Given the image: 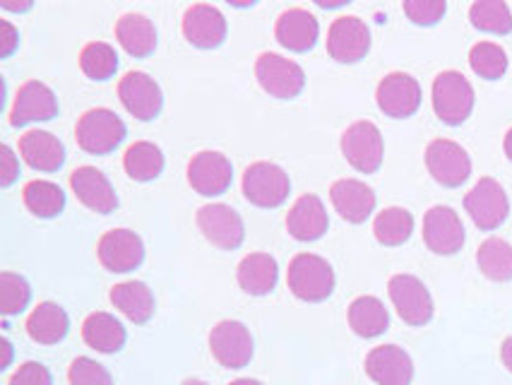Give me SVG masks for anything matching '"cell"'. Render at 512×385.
Listing matches in <instances>:
<instances>
[{
  "label": "cell",
  "mask_w": 512,
  "mask_h": 385,
  "mask_svg": "<svg viewBox=\"0 0 512 385\" xmlns=\"http://www.w3.org/2000/svg\"><path fill=\"white\" fill-rule=\"evenodd\" d=\"M287 282L291 292L299 296L301 301L318 304V301H325L335 289V270L325 258L315 256V253H299L289 263Z\"/></svg>",
  "instance_id": "1"
},
{
  "label": "cell",
  "mask_w": 512,
  "mask_h": 385,
  "mask_svg": "<svg viewBox=\"0 0 512 385\" xmlns=\"http://www.w3.org/2000/svg\"><path fill=\"white\" fill-rule=\"evenodd\" d=\"M433 109L448 126H460L474 109V87L457 70H445L433 82Z\"/></svg>",
  "instance_id": "2"
},
{
  "label": "cell",
  "mask_w": 512,
  "mask_h": 385,
  "mask_svg": "<svg viewBox=\"0 0 512 385\" xmlns=\"http://www.w3.org/2000/svg\"><path fill=\"white\" fill-rule=\"evenodd\" d=\"M291 181L287 171L272 162H255L250 164L243 174V195L248 198V203L255 207H272L284 205V200L289 198Z\"/></svg>",
  "instance_id": "3"
},
{
  "label": "cell",
  "mask_w": 512,
  "mask_h": 385,
  "mask_svg": "<svg viewBox=\"0 0 512 385\" xmlns=\"http://www.w3.org/2000/svg\"><path fill=\"white\" fill-rule=\"evenodd\" d=\"M125 123L111 109H89L77 121V145L89 154H109L125 140Z\"/></svg>",
  "instance_id": "4"
},
{
  "label": "cell",
  "mask_w": 512,
  "mask_h": 385,
  "mask_svg": "<svg viewBox=\"0 0 512 385\" xmlns=\"http://www.w3.org/2000/svg\"><path fill=\"white\" fill-rule=\"evenodd\" d=\"M255 77H258L260 87L277 99H294L299 97L303 85H306V75L296 61L279 56V53H263L255 61Z\"/></svg>",
  "instance_id": "5"
},
{
  "label": "cell",
  "mask_w": 512,
  "mask_h": 385,
  "mask_svg": "<svg viewBox=\"0 0 512 385\" xmlns=\"http://www.w3.org/2000/svg\"><path fill=\"white\" fill-rule=\"evenodd\" d=\"M342 154L361 174H375L383 164V135L375 123L356 121L344 130Z\"/></svg>",
  "instance_id": "6"
},
{
  "label": "cell",
  "mask_w": 512,
  "mask_h": 385,
  "mask_svg": "<svg viewBox=\"0 0 512 385\" xmlns=\"http://www.w3.org/2000/svg\"><path fill=\"white\" fill-rule=\"evenodd\" d=\"M464 210L469 212L472 222L479 229L493 231L508 219L510 203L503 186L496 179H481L476 186L464 195Z\"/></svg>",
  "instance_id": "7"
},
{
  "label": "cell",
  "mask_w": 512,
  "mask_h": 385,
  "mask_svg": "<svg viewBox=\"0 0 512 385\" xmlns=\"http://www.w3.org/2000/svg\"><path fill=\"white\" fill-rule=\"evenodd\" d=\"M426 167L440 186L457 188L472 174V159L462 145L440 138L426 147Z\"/></svg>",
  "instance_id": "8"
},
{
  "label": "cell",
  "mask_w": 512,
  "mask_h": 385,
  "mask_svg": "<svg viewBox=\"0 0 512 385\" xmlns=\"http://www.w3.org/2000/svg\"><path fill=\"white\" fill-rule=\"evenodd\" d=\"M198 227L212 246L222 248V251H234L246 239V227L243 219L234 207L224 203H212L200 207L198 212Z\"/></svg>",
  "instance_id": "9"
},
{
  "label": "cell",
  "mask_w": 512,
  "mask_h": 385,
  "mask_svg": "<svg viewBox=\"0 0 512 385\" xmlns=\"http://www.w3.org/2000/svg\"><path fill=\"white\" fill-rule=\"evenodd\" d=\"M388 292L404 323L421 328L433 318V299L419 277L395 275L388 284Z\"/></svg>",
  "instance_id": "10"
},
{
  "label": "cell",
  "mask_w": 512,
  "mask_h": 385,
  "mask_svg": "<svg viewBox=\"0 0 512 385\" xmlns=\"http://www.w3.org/2000/svg\"><path fill=\"white\" fill-rule=\"evenodd\" d=\"M97 256L106 270L123 275V272L140 268L145 260V244L135 231L111 229L99 239Z\"/></svg>",
  "instance_id": "11"
},
{
  "label": "cell",
  "mask_w": 512,
  "mask_h": 385,
  "mask_svg": "<svg viewBox=\"0 0 512 385\" xmlns=\"http://www.w3.org/2000/svg\"><path fill=\"white\" fill-rule=\"evenodd\" d=\"M210 349L224 369H243L253 357V337L243 323L222 321L212 328Z\"/></svg>",
  "instance_id": "12"
},
{
  "label": "cell",
  "mask_w": 512,
  "mask_h": 385,
  "mask_svg": "<svg viewBox=\"0 0 512 385\" xmlns=\"http://www.w3.org/2000/svg\"><path fill=\"white\" fill-rule=\"evenodd\" d=\"M234 179V167L222 152H198L188 164V183L195 193L214 198L229 191Z\"/></svg>",
  "instance_id": "13"
},
{
  "label": "cell",
  "mask_w": 512,
  "mask_h": 385,
  "mask_svg": "<svg viewBox=\"0 0 512 385\" xmlns=\"http://www.w3.org/2000/svg\"><path fill=\"white\" fill-rule=\"evenodd\" d=\"M118 97H121L128 114H133L138 121H152V118L159 116L164 106L159 85L147 73H140V70H133V73L121 77Z\"/></svg>",
  "instance_id": "14"
},
{
  "label": "cell",
  "mask_w": 512,
  "mask_h": 385,
  "mask_svg": "<svg viewBox=\"0 0 512 385\" xmlns=\"http://www.w3.org/2000/svg\"><path fill=\"white\" fill-rule=\"evenodd\" d=\"M424 241L438 256H452L464 246L462 219L448 205H436L424 217Z\"/></svg>",
  "instance_id": "15"
},
{
  "label": "cell",
  "mask_w": 512,
  "mask_h": 385,
  "mask_svg": "<svg viewBox=\"0 0 512 385\" xmlns=\"http://www.w3.org/2000/svg\"><path fill=\"white\" fill-rule=\"evenodd\" d=\"M371 49V32L359 17H339L327 32V51L337 63H356Z\"/></svg>",
  "instance_id": "16"
},
{
  "label": "cell",
  "mask_w": 512,
  "mask_h": 385,
  "mask_svg": "<svg viewBox=\"0 0 512 385\" xmlns=\"http://www.w3.org/2000/svg\"><path fill=\"white\" fill-rule=\"evenodd\" d=\"M380 111L390 118H409L421 106V85L407 73H390L378 85Z\"/></svg>",
  "instance_id": "17"
},
{
  "label": "cell",
  "mask_w": 512,
  "mask_h": 385,
  "mask_svg": "<svg viewBox=\"0 0 512 385\" xmlns=\"http://www.w3.org/2000/svg\"><path fill=\"white\" fill-rule=\"evenodd\" d=\"M58 114V99L49 85L29 80L17 92L10 109V126H25L32 121H51Z\"/></svg>",
  "instance_id": "18"
},
{
  "label": "cell",
  "mask_w": 512,
  "mask_h": 385,
  "mask_svg": "<svg viewBox=\"0 0 512 385\" xmlns=\"http://www.w3.org/2000/svg\"><path fill=\"white\" fill-rule=\"evenodd\" d=\"M366 373L378 385H409L414 378V361L397 345L375 347L366 357Z\"/></svg>",
  "instance_id": "19"
},
{
  "label": "cell",
  "mask_w": 512,
  "mask_h": 385,
  "mask_svg": "<svg viewBox=\"0 0 512 385\" xmlns=\"http://www.w3.org/2000/svg\"><path fill=\"white\" fill-rule=\"evenodd\" d=\"M183 37L198 49H217L226 39V20L214 5H190L183 15Z\"/></svg>",
  "instance_id": "20"
},
{
  "label": "cell",
  "mask_w": 512,
  "mask_h": 385,
  "mask_svg": "<svg viewBox=\"0 0 512 385\" xmlns=\"http://www.w3.org/2000/svg\"><path fill=\"white\" fill-rule=\"evenodd\" d=\"M70 186L82 205L99 215H109L118 207V195L113 191L111 181L94 167H80L70 176Z\"/></svg>",
  "instance_id": "21"
},
{
  "label": "cell",
  "mask_w": 512,
  "mask_h": 385,
  "mask_svg": "<svg viewBox=\"0 0 512 385\" xmlns=\"http://www.w3.org/2000/svg\"><path fill=\"white\" fill-rule=\"evenodd\" d=\"M330 200L339 212V217L351 224H361L371 217L375 210V193L363 181L342 179L332 183Z\"/></svg>",
  "instance_id": "22"
},
{
  "label": "cell",
  "mask_w": 512,
  "mask_h": 385,
  "mask_svg": "<svg viewBox=\"0 0 512 385\" xmlns=\"http://www.w3.org/2000/svg\"><path fill=\"white\" fill-rule=\"evenodd\" d=\"M277 41L284 46V49L294 53H306L311 51L318 41L320 27L315 15L308 13L303 8H291L287 13L279 15L277 27H275Z\"/></svg>",
  "instance_id": "23"
},
{
  "label": "cell",
  "mask_w": 512,
  "mask_h": 385,
  "mask_svg": "<svg viewBox=\"0 0 512 385\" xmlns=\"http://www.w3.org/2000/svg\"><path fill=\"white\" fill-rule=\"evenodd\" d=\"M327 224L330 219H327L323 200L313 193L301 195L287 215V229L296 241L320 239L327 231Z\"/></svg>",
  "instance_id": "24"
},
{
  "label": "cell",
  "mask_w": 512,
  "mask_h": 385,
  "mask_svg": "<svg viewBox=\"0 0 512 385\" xmlns=\"http://www.w3.org/2000/svg\"><path fill=\"white\" fill-rule=\"evenodd\" d=\"M22 159L37 171H58L65 162V147L46 130H29L20 140Z\"/></svg>",
  "instance_id": "25"
},
{
  "label": "cell",
  "mask_w": 512,
  "mask_h": 385,
  "mask_svg": "<svg viewBox=\"0 0 512 385\" xmlns=\"http://www.w3.org/2000/svg\"><path fill=\"white\" fill-rule=\"evenodd\" d=\"M116 39L135 58L150 56L157 49V29L150 17L140 13H128L116 22Z\"/></svg>",
  "instance_id": "26"
},
{
  "label": "cell",
  "mask_w": 512,
  "mask_h": 385,
  "mask_svg": "<svg viewBox=\"0 0 512 385\" xmlns=\"http://www.w3.org/2000/svg\"><path fill=\"white\" fill-rule=\"evenodd\" d=\"M236 275L243 292L253 296H265L270 294L277 284V260L272 258L270 253H250V256L241 260Z\"/></svg>",
  "instance_id": "27"
},
{
  "label": "cell",
  "mask_w": 512,
  "mask_h": 385,
  "mask_svg": "<svg viewBox=\"0 0 512 385\" xmlns=\"http://www.w3.org/2000/svg\"><path fill=\"white\" fill-rule=\"evenodd\" d=\"M68 313L53 301H44L27 318V335L39 345H58L68 335Z\"/></svg>",
  "instance_id": "28"
},
{
  "label": "cell",
  "mask_w": 512,
  "mask_h": 385,
  "mask_svg": "<svg viewBox=\"0 0 512 385\" xmlns=\"http://www.w3.org/2000/svg\"><path fill=\"white\" fill-rule=\"evenodd\" d=\"M111 304L123 313L128 321L147 323L154 316V296L145 282H121L111 289Z\"/></svg>",
  "instance_id": "29"
},
{
  "label": "cell",
  "mask_w": 512,
  "mask_h": 385,
  "mask_svg": "<svg viewBox=\"0 0 512 385\" xmlns=\"http://www.w3.org/2000/svg\"><path fill=\"white\" fill-rule=\"evenodd\" d=\"M82 337L97 352L113 354L125 345V328L116 316L97 311L92 316H87V321L82 323Z\"/></svg>",
  "instance_id": "30"
},
{
  "label": "cell",
  "mask_w": 512,
  "mask_h": 385,
  "mask_svg": "<svg viewBox=\"0 0 512 385\" xmlns=\"http://www.w3.org/2000/svg\"><path fill=\"white\" fill-rule=\"evenodd\" d=\"M390 316L383 301L375 296H359L349 306V328L359 337H378L388 330Z\"/></svg>",
  "instance_id": "31"
},
{
  "label": "cell",
  "mask_w": 512,
  "mask_h": 385,
  "mask_svg": "<svg viewBox=\"0 0 512 385\" xmlns=\"http://www.w3.org/2000/svg\"><path fill=\"white\" fill-rule=\"evenodd\" d=\"M125 174L135 181H154L164 171V154L154 142L140 140L123 154Z\"/></svg>",
  "instance_id": "32"
},
{
  "label": "cell",
  "mask_w": 512,
  "mask_h": 385,
  "mask_svg": "<svg viewBox=\"0 0 512 385\" xmlns=\"http://www.w3.org/2000/svg\"><path fill=\"white\" fill-rule=\"evenodd\" d=\"M476 263L488 280L508 282L512 280V246L505 239L491 236L479 246Z\"/></svg>",
  "instance_id": "33"
},
{
  "label": "cell",
  "mask_w": 512,
  "mask_h": 385,
  "mask_svg": "<svg viewBox=\"0 0 512 385\" xmlns=\"http://www.w3.org/2000/svg\"><path fill=\"white\" fill-rule=\"evenodd\" d=\"M22 198H25L27 210L41 219H51L61 215L65 207V193L61 191V186H56L53 181H44V179L29 181L25 191H22Z\"/></svg>",
  "instance_id": "34"
},
{
  "label": "cell",
  "mask_w": 512,
  "mask_h": 385,
  "mask_svg": "<svg viewBox=\"0 0 512 385\" xmlns=\"http://www.w3.org/2000/svg\"><path fill=\"white\" fill-rule=\"evenodd\" d=\"M412 231L414 217L412 212L404 210V207H388V210L380 212L373 222L375 239L383 246H402L404 241H409Z\"/></svg>",
  "instance_id": "35"
},
{
  "label": "cell",
  "mask_w": 512,
  "mask_h": 385,
  "mask_svg": "<svg viewBox=\"0 0 512 385\" xmlns=\"http://www.w3.org/2000/svg\"><path fill=\"white\" fill-rule=\"evenodd\" d=\"M469 20L476 29L488 34H510L512 15L503 0H479L469 8Z\"/></svg>",
  "instance_id": "36"
},
{
  "label": "cell",
  "mask_w": 512,
  "mask_h": 385,
  "mask_svg": "<svg viewBox=\"0 0 512 385\" xmlns=\"http://www.w3.org/2000/svg\"><path fill=\"white\" fill-rule=\"evenodd\" d=\"M80 68L89 80H109L118 70V53L111 44L92 41L80 53Z\"/></svg>",
  "instance_id": "37"
},
{
  "label": "cell",
  "mask_w": 512,
  "mask_h": 385,
  "mask_svg": "<svg viewBox=\"0 0 512 385\" xmlns=\"http://www.w3.org/2000/svg\"><path fill=\"white\" fill-rule=\"evenodd\" d=\"M469 65L484 80H500L508 70V56H505L503 46L493 44V41H479L469 51Z\"/></svg>",
  "instance_id": "38"
},
{
  "label": "cell",
  "mask_w": 512,
  "mask_h": 385,
  "mask_svg": "<svg viewBox=\"0 0 512 385\" xmlns=\"http://www.w3.org/2000/svg\"><path fill=\"white\" fill-rule=\"evenodd\" d=\"M29 299H32V289L25 277L15 275V272H0V308L5 316L25 311Z\"/></svg>",
  "instance_id": "39"
},
{
  "label": "cell",
  "mask_w": 512,
  "mask_h": 385,
  "mask_svg": "<svg viewBox=\"0 0 512 385\" xmlns=\"http://www.w3.org/2000/svg\"><path fill=\"white\" fill-rule=\"evenodd\" d=\"M70 385H113L111 373L89 357H77L68 371Z\"/></svg>",
  "instance_id": "40"
},
{
  "label": "cell",
  "mask_w": 512,
  "mask_h": 385,
  "mask_svg": "<svg viewBox=\"0 0 512 385\" xmlns=\"http://www.w3.org/2000/svg\"><path fill=\"white\" fill-rule=\"evenodd\" d=\"M402 8L414 25L431 27L443 20L448 5H445L443 0H404Z\"/></svg>",
  "instance_id": "41"
},
{
  "label": "cell",
  "mask_w": 512,
  "mask_h": 385,
  "mask_svg": "<svg viewBox=\"0 0 512 385\" xmlns=\"http://www.w3.org/2000/svg\"><path fill=\"white\" fill-rule=\"evenodd\" d=\"M10 385H53L51 371L39 361H27L13 373Z\"/></svg>",
  "instance_id": "42"
},
{
  "label": "cell",
  "mask_w": 512,
  "mask_h": 385,
  "mask_svg": "<svg viewBox=\"0 0 512 385\" xmlns=\"http://www.w3.org/2000/svg\"><path fill=\"white\" fill-rule=\"evenodd\" d=\"M0 164H3V167H0V186H13L17 176H20V162H17L15 152L10 150L8 145L0 147Z\"/></svg>",
  "instance_id": "43"
},
{
  "label": "cell",
  "mask_w": 512,
  "mask_h": 385,
  "mask_svg": "<svg viewBox=\"0 0 512 385\" xmlns=\"http://www.w3.org/2000/svg\"><path fill=\"white\" fill-rule=\"evenodd\" d=\"M17 44H20V34H17V29L10 25L8 20H0V56L3 58L13 56Z\"/></svg>",
  "instance_id": "44"
},
{
  "label": "cell",
  "mask_w": 512,
  "mask_h": 385,
  "mask_svg": "<svg viewBox=\"0 0 512 385\" xmlns=\"http://www.w3.org/2000/svg\"><path fill=\"white\" fill-rule=\"evenodd\" d=\"M500 359H503L505 369L512 373V335L503 342V347H500Z\"/></svg>",
  "instance_id": "45"
},
{
  "label": "cell",
  "mask_w": 512,
  "mask_h": 385,
  "mask_svg": "<svg viewBox=\"0 0 512 385\" xmlns=\"http://www.w3.org/2000/svg\"><path fill=\"white\" fill-rule=\"evenodd\" d=\"M0 349H3V352H5V359H3V369H8V366H10V361H13V345H10V342L5 340V337H3V340H0Z\"/></svg>",
  "instance_id": "46"
},
{
  "label": "cell",
  "mask_w": 512,
  "mask_h": 385,
  "mask_svg": "<svg viewBox=\"0 0 512 385\" xmlns=\"http://www.w3.org/2000/svg\"><path fill=\"white\" fill-rule=\"evenodd\" d=\"M0 5H3V8H8V10H15V13H17V10H29V8H32V3H29V0H27V3H22V5L8 3V0H3V3H0Z\"/></svg>",
  "instance_id": "47"
},
{
  "label": "cell",
  "mask_w": 512,
  "mask_h": 385,
  "mask_svg": "<svg viewBox=\"0 0 512 385\" xmlns=\"http://www.w3.org/2000/svg\"><path fill=\"white\" fill-rule=\"evenodd\" d=\"M503 147H505V154H508V159L512 162V128L508 130V135H505V142H503Z\"/></svg>",
  "instance_id": "48"
},
{
  "label": "cell",
  "mask_w": 512,
  "mask_h": 385,
  "mask_svg": "<svg viewBox=\"0 0 512 385\" xmlns=\"http://www.w3.org/2000/svg\"><path fill=\"white\" fill-rule=\"evenodd\" d=\"M231 385H263V383L255 381V378H238V381H234Z\"/></svg>",
  "instance_id": "49"
},
{
  "label": "cell",
  "mask_w": 512,
  "mask_h": 385,
  "mask_svg": "<svg viewBox=\"0 0 512 385\" xmlns=\"http://www.w3.org/2000/svg\"><path fill=\"white\" fill-rule=\"evenodd\" d=\"M183 385H207V383L200 381V378H188V381H183Z\"/></svg>",
  "instance_id": "50"
}]
</instances>
